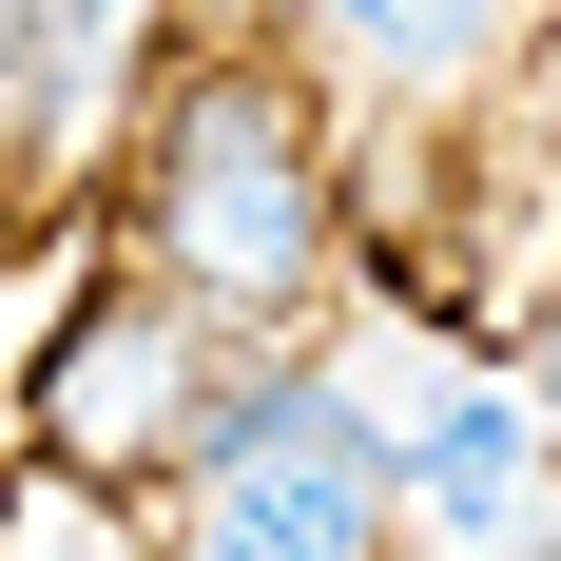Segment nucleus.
I'll return each mask as SVG.
<instances>
[{"label":"nucleus","instance_id":"1","mask_svg":"<svg viewBox=\"0 0 561 561\" xmlns=\"http://www.w3.org/2000/svg\"><path fill=\"white\" fill-rule=\"evenodd\" d=\"M407 426L348 368H232L214 426L156 465V561H388Z\"/></svg>","mask_w":561,"mask_h":561},{"label":"nucleus","instance_id":"2","mask_svg":"<svg viewBox=\"0 0 561 561\" xmlns=\"http://www.w3.org/2000/svg\"><path fill=\"white\" fill-rule=\"evenodd\" d=\"M136 232H156V272L194 290L214 330H290L310 272H330V156H310L290 78L194 58L174 116H156V156H136Z\"/></svg>","mask_w":561,"mask_h":561},{"label":"nucleus","instance_id":"3","mask_svg":"<svg viewBox=\"0 0 561 561\" xmlns=\"http://www.w3.org/2000/svg\"><path fill=\"white\" fill-rule=\"evenodd\" d=\"M214 426V310L194 290H78V348H39V446L98 465V484H156L174 446Z\"/></svg>","mask_w":561,"mask_h":561},{"label":"nucleus","instance_id":"4","mask_svg":"<svg viewBox=\"0 0 561 561\" xmlns=\"http://www.w3.org/2000/svg\"><path fill=\"white\" fill-rule=\"evenodd\" d=\"M407 504L446 523V542H504V523H542V407L446 388L426 426H407Z\"/></svg>","mask_w":561,"mask_h":561},{"label":"nucleus","instance_id":"5","mask_svg":"<svg viewBox=\"0 0 561 561\" xmlns=\"http://www.w3.org/2000/svg\"><path fill=\"white\" fill-rule=\"evenodd\" d=\"M116 39H136V0H20V136H78L98 116V78H116Z\"/></svg>","mask_w":561,"mask_h":561},{"label":"nucleus","instance_id":"6","mask_svg":"<svg viewBox=\"0 0 561 561\" xmlns=\"http://www.w3.org/2000/svg\"><path fill=\"white\" fill-rule=\"evenodd\" d=\"M310 20H330V39L368 58V78H465V58L504 39L523 0H310Z\"/></svg>","mask_w":561,"mask_h":561},{"label":"nucleus","instance_id":"7","mask_svg":"<svg viewBox=\"0 0 561 561\" xmlns=\"http://www.w3.org/2000/svg\"><path fill=\"white\" fill-rule=\"evenodd\" d=\"M542 388H561V290H542Z\"/></svg>","mask_w":561,"mask_h":561},{"label":"nucleus","instance_id":"8","mask_svg":"<svg viewBox=\"0 0 561 561\" xmlns=\"http://www.w3.org/2000/svg\"><path fill=\"white\" fill-rule=\"evenodd\" d=\"M542 561H561V523H542Z\"/></svg>","mask_w":561,"mask_h":561}]
</instances>
